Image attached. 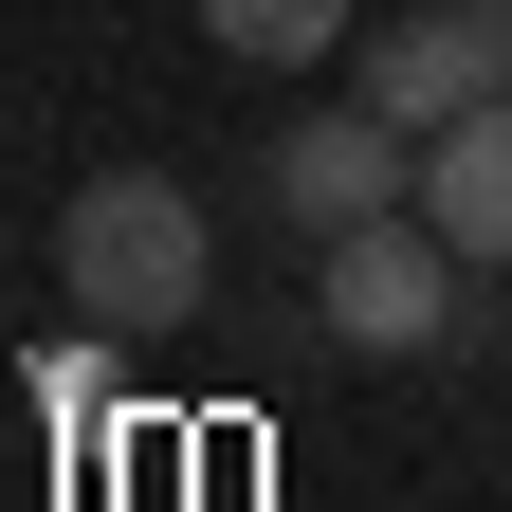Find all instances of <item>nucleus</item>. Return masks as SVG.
I'll return each instance as SVG.
<instances>
[{
    "mask_svg": "<svg viewBox=\"0 0 512 512\" xmlns=\"http://www.w3.org/2000/svg\"><path fill=\"white\" fill-rule=\"evenodd\" d=\"M55 293H74L110 348L183 330V311L220 293V220H202V183H165V165H92L74 202H55Z\"/></svg>",
    "mask_w": 512,
    "mask_h": 512,
    "instance_id": "obj_1",
    "label": "nucleus"
},
{
    "mask_svg": "<svg viewBox=\"0 0 512 512\" xmlns=\"http://www.w3.org/2000/svg\"><path fill=\"white\" fill-rule=\"evenodd\" d=\"M311 256H330V275H311V311H330V348H348V366H439V348H476V330H494V311H476L494 275H476L421 202H403V220L311 238Z\"/></svg>",
    "mask_w": 512,
    "mask_h": 512,
    "instance_id": "obj_2",
    "label": "nucleus"
},
{
    "mask_svg": "<svg viewBox=\"0 0 512 512\" xmlns=\"http://www.w3.org/2000/svg\"><path fill=\"white\" fill-rule=\"evenodd\" d=\"M348 92L384 128H458L512 92V0H421V19H366L348 37Z\"/></svg>",
    "mask_w": 512,
    "mask_h": 512,
    "instance_id": "obj_3",
    "label": "nucleus"
},
{
    "mask_svg": "<svg viewBox=\"0 0 512 512\" xmlns=\"http://www.w3.org/2000/svg\"><path fill=\"white\" fill-rule=\"evenodd\" d=\"M256 165H275V220H293V238H348V220H403V202H421V128H384L366 92H348V110H293Z\"/></svg>",
    "mask_w": 512,
    "mask_h": 512,
    "instance_id": "obj_4",
    "label": "nucleus"
},
{
    "mask_svg": "<svg viewBox=\"0 0 512 512\" xmlns=\"http://www.w3.org/2000/svg\"><path fill=\"white\" fill-rule=\"evenodd\" d=\"M421 220L476 256V275H512V92L458 110V128H421Z\"/></svg>",
    "mask_w": 512,
    "mask_h": 512,
    "instance_id": "obj_5",
    "label": "nucleus"
},
{
    "mask_svg": "<svg viewBox=\"0 0 512 512\" xmlns=\"http://www.w3.org/2000/svg\"><path fill=\"white\" fill-rule=\"evenodd\" d=\"M202 19H220L238 74H311V55H348V37H366V0H202Z\"/></svg>",
    "mask_w": 512,
    "mask_h": 512,
    "instance_id": "obj_6",
    "label": "nucleus"
}]
</instances>
